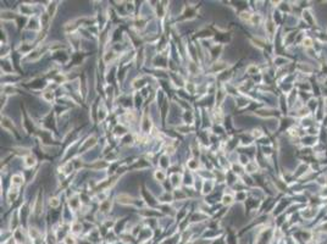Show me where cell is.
Instances as JSON below:
<instances>
[{
    "label": "cell",
    "mask_w": 327,
    "mask_h": 244,
    "mask_svg": "<svg viewBox=\"0 0 327 244\" xmlns=\"http://www.w3.org/2000/svg\"><path fill=\"white\" fill-rule=\"evenodd\" d=\"M119 201L122 204H130V203H132V198H130L128 195L121 194V195H119Z\"/></svg>",
    "instance_id": "cell-1"
},
{
    "label": "cell",
    "mask_w": 327,
    "mask_h": 244,
    "mask_svg": "<svg viewBox=\"0 0 327 244\" xmlns=\"http://www.w3.org/2000/svg\"><path fill=\"white\" fill-rule=\"evenodd\" d=\"M22 182H23V179H22V177L21 176H14L12 177V184L14 186H20V184H22Z\"/></svg>",
    "instance_id": "cell-2"
},
{
    "label": "cell",
    "mask_w": 327,
    "mask_h": 244,
    "mask_svg": "<svg viewBox=\"0 0 327 244\" xmlns=\"http://www.w3.org/2000/svg\"><path fill=\"white\" fill-rule=\"evenodd\" d=\"M303 44H304V46H306V48H310V46L313 45V39L309 38V37H306V38L303 40Z\"/></svg>",
    "instance_id": "cell-3"
},
{
    "label": "cell",
    "mask_w": 327,
    "mask_h": 244,
    "mask_svg": "<svg viewBox=\"0 0 327 244\" xmlns=\"http://www.w3.org/2000/svg\"><path fill=\"white\" fill-rule=\"evenodd\" d=\"M33 165H34V159L31 158V156L27 158L26 159V166H27V167H31V166H33Z\"/></svg>",
    "instance_id": "cell-4"
},
{
    "label": "cell",
    "mask_w": 327,
    "mask_h": 244,
    "mask_svg": "<svg viewBox=\"0 0 327 244\" xmlns=\"http://www.w3.org/2000/svg\"><path fill=\"white\" fill-rule=\"evenodd\" d=\"M50 206H53V207L59 206V199H58V198H53V199H50Z\"/></svg>",
    "instance_id": "cell-5"
},
{
    "label": "cell",
    "mask_w": 327,
    "mask_h": 244,
    "mask_svg": "<svg viewBox=\"0 0 327 244\" xmlns=\"http://www.w3.org/2000/svg\"><path fill=\"white\" fill-rule=\"evenodd\" d=\"M232 203V196L231 195H225L223 196V204H231Z\"/></svg>",
    "instance_id": "cell-6"
},
{
    "label": "cell",
    "mask_w": 327,
    "mask_h": 244,
    "mask_svg": "<svg viewBox=\"0 0 327 244\" xmlns=\"http://www.w3.org/2000/svg\"><path fill=\"white\" fill-rule=\"evenodd\" d=\"M241 17H242L243 20H247V21L252 20V16H250V14H248V12H243V14L241 15Z\"/></svg>",
    "instance_id": "cell-7"
},
{
    "label": "cell",
    "mask_w": 327,
    "mask_h": 244,
    "mask_svg": "<svg viewBox=\"0 0 327 244\" xmlns=\"http://www.w3.org/2000/svg\"><path fill=\"white\" fill-rule=\"evenodd\" d=\"M65 243H66V244H76L75 239H73V238H71V237H67V238H66V239H65Z\"/></svg>",
    "instance_id": "cell-8"
},
{
    "label": "cell",
    "mask_w": 327,
    "mask_h": 244,
    "mask_svg": "<svg viewBox=\"0 0 327 244\" xmlns=\"http://www.w3.org/2000/svg\"><path fill=\"white\" fill-rule=\"evenodd\" d=\"M248 71L250 72V73H253V72H258V69L255 66H250L249 69H248Z\"/></svg>",
    "instance_id": "cell-9"
},
{
    "label": "cell",
    "mask_w": 327,
    "mask_h": 244,
    "mask_svg": "<svg viewBox=\"0 0 327 244\" xmlns=\"http://www.w3.org/2000/svg\"><path fill=\"white\" fill-rule=\"evenodd\" d=\"M79 228H81V226H79V225H75V226H73V232H78V231H79Z\"/></svg>",
    "instance_id": "cell-10"
},
{
    "label": "cell",
    "mask_w": 327,
    "mask_h": 244,
    "mask_svg": "<svg viewBox=\"0 0 327 244\" xmlns=\"http://www.w3.org/2000/svg\"><path fill=\"white\" fill-rule=\"evenodd\" d=\"M156 177L160 178V179H162V178H164V175H162L161 172H157V173H156Z\"/></svg>",
    "instance_id": "cell-11"
}]
</instances>
